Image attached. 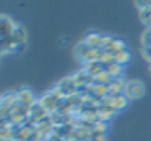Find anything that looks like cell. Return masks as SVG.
Returning <instances> with one entry per match:
<instances>
[{
    "instance_id": "1",
    "label": "cell",
    "mask_w": 151,
    "mask_h": 141,
    "mask_svg": "<svg viewBox=\"0 0 151 141\" xmlns=\"http://www.w3.org/2000/svg\"><path fill=\"white\" fill-rule=\"evenodd\" d=\"M64 100V97L58 92V89L56 88H53V89H50V91H47L43 97H40L39 98V101L42 103V106L47 110V113L49 114H53V113H56L58 111V108H59V106H61V101Z\"/></svg>"
},
{
    "instance_id": "2",
    "label": "cell",
    "mask_w": 151,
    "mask_h": 141,
    "mask_svg": "<svg viewBox=\"0 0 151 141\" xmlns=\"http://www.w3.org/2000/svg\"><path fill=\"white\" fill-rule=\"evenodd\" d=\"M123 94L129 100H139V98H142L145 95V85L141 80H138V79L127 80L126 86L123 89Z\"/></svg>"
},
{
    "instance_id": "3",
    "label": "cell",
    "mask_w": 151,
    "mask_h": 141,
    "mask_svg": "<svg viewBox=\"0 0 151 141\" xmlns=\"http://www.w3.org/2000/svg\"><path fill=\"white\" fill-rule=\"evenodd\" d=\"M104 101H105L108 106H111L116 111H122V110H124V108L127 107V104H129L130 100H129L123 92H116V94L108 95Z\"/></svg>"
},
{
    "instance_id": "4",
    "label": "cell",
    "mask_w": 151,
    "mask_h": 141,
    "mask_svg": "<svg viewBox=\"0 0 151 141\" xmlns=\"http://www.w3.org/2000/svg\"><path fill=\"white\" fill-rule=\"evenodd\" d=\"M49 116V113H47V110L42 106V103L37 100L34 104H31L30 106V114H28V122L30 123H33L34 126H36V123H39L40 120H43L45 117H47Z\"/></svg>"
},
{
    "instance_id": "5",
    "label": "cell",
    "mask_w": 151,
    "mask_h": 141,
    "mask_svg": "<svg viewBox=\"0 0 151 141\" xmlns=\"http://www.w3.org/2000/svg\"><path fill=\"white\" fill-rule=\"evenodd\" d=\"M18 103V97L17 92H6L2 97V101H0V114H2V119H5L9 111L14 108V106Z\"/></svg>"
},
{
    "instance_id": "6",
    "label": "cell",
    "mask_w": 151,
    "mask_h": 141,
    "mask_svg": "<svg viewBox=\"0 0 151 141\" xmlns=\"http://www.w3.org/2000/svg\"><path fill=\"white\" fill-rule=\"evenodd\" d=\"M85 70L92 76V77H98L101 73L105 72V62L101 61V59H95V61H91L88 64H85Z\"/></svg>"
},
{
    "instance_id": "7",
    "label": "cell",
    "mask_w": 151,
    "mask_h": 141,
    "mask_svg": "<svg viewBox=\"0 0 151 141\" xmlns=\"http://www.w3.org/2000/svg\"><path fill=\"white\" fill-rule=\"evenodd\" d=\"M17 97H18V101L19 103L27 104V106H31V104H34L37 101L36 97H34V94H33V91L30 88H21V89H18L17 91Z\"/></svg>"
},
{
    "instance_id": "8",
    "label": "cell",
    "mask_w": 151,
    "mask_h": 141,
    "mask_svg": "<svg viewBox=\"0 0 151 141\" xmlns=\"http://www.w3.org/2000/svg\"><path fill=\"white\" fill-rule=\"evenodd\" d=\"M116 113H117V111H116L111 106H108L105 101L101 103L99 107H98V119L102 120V122H107V120L113 119V117L116 116Z\"/></svg>"
},
{
    "instance_id": "9",
    "label": "cell",
    "mask_w": 151,
    "mask_h": 141,
    "mask_svg": "<svg viewBox=\"0 0 151 141\" xmlns=\"http://www.w3.org/2000/svg\"><path fill=\"white\" fill-rule=\"evenodd\" d=\"M12 40L17 46V49H22L27 43V31L24 30V27L21 25H17L15 31H14V36H12Z\"/></svg>"
},
{
    "instance_id": "10",
    "label": "cell",
    "mask_w": 151,
    "mask_h": 141,
    "mask_svg": "<svg viewBox=\"0 0 151 141\" xmlns=\"http://www.w3.org/2000/svg\"><path fill=\"white\" fill-rule=\"evenodd\" d=\"M124 48V43L116 37H110V36H104V46L102 49L104 51H111V52H116L119 49H123Z\"/></svg>"
},
{
    "instance_id": "11",
    "label": "cell",
    "mask_w": 151,
    "mask_h": 141,
    "mask_svg": "<svg viewBox=\"0 0 151 141\" xmlns=\"http://www.w3.org/2000/svg\"><path fill=\"white\" fill-rule=\"evenodd\" d=\"M85 42L93 49H102L104 46V36L99 33H89L85 37Z\"/></svg>"
},
{
    "instance_id": "12",
    "label": "cell",
    "mask_w": 151,
    "mask_h": 141,
    "mask_svg": "<svg viewBox=\"0 0 151 141\" xmlns=\"http://www.w3.org/2000/svg\"><path fill=\"white\" fill-rule=\"evenodd\" d=\"M105 73L111 77V79H116V77H122V65L116 61H111V62H105Z\"/></svg>"
},
{
    "instance_id": "13",
    "label": "cell",
    "mask_w": 151,
    "mask_h": 141,
    "mask_svg": "<svg viewBox=\"0 0 151 141\" xmlns=\"http://www.w3.org/2000/svg\"><path fill=\"white\" fill-rule=\"evenodd\" d=\"M129 59H130V54H129V51H127L126 48L119 49V51H116V52H114V61H116V62H119L120 65L126 64Z\"/></svg>"
},
{
    "instance_id": "14",
    "label": "cell",
    "mask_w": 151,
    "mask_h": 141,
    "mask_svg": "<svg viewBox=\"0 0 151 141\" xmlns=\"http://www.w3.org/2000/svg\"><path fill=\"white\" fill-rule=\"evenodd\" d=\"M139 21L144 25L151 27V8H147V9L139 11Z\"/></svg>"
},
{
    "instance_id": "15",
    "label": "cell",
    "mask_w": 151,
    "mask_h": 141,
    "mask_svg": "<svg viewBox=\"0 0 151 141\" xmlns=\"http://www.w3.org/2000/svg\"><path fill=\"white\" fill-rule=\"evenodd\" d=\"M141 46L151 48V27H145V30L141 34Z\"/></svg>"
},
{
    "instance_id": "16",
    "label": "cell",
    "mask_w": 151,
    "mask_h": 141,
    "mask_svg": "<svg viewBox=\"0 0 151 141\" xmlns=\"http://www.w3.org/2000/svg\"><path fill=\"white\" fill-rule=\"evenodd\" d=\"M88 141H107L105 131H95V129H92L91 134H89V140Z\"/></svg>"
},
{
    "instance_id": "17",
    "label": "cell",
    "mask_w": 151,
    "mask_h": 141,
    "mask_svg": "<svg viewBox=\"0 0 151 141\" xmlns=\"http://www.w3.org/2000/svg\"><path fill=\"white\" fill-rule=\"evenodd\" d=\"M133 5L136 9L142 11V9L151 8V0H133Z\"/></svg>"
},
{
    "instance_id": "18",
    "label": "cell",
    "mask_w": 151,
    "mask_h": 141,
    "mask_svg": "<svg viewBox=\"0 0 151 141\" xmlns=\"http://www.w3.org/2000/svg\"><path fill=\"white\" fill-rule=\"evenodd\" d=\"M43 141H67L65 138H62L59 134H56L55 131L53 132H50V134H47L46 137H45V140Z\"/></svg>"
},
{
    "instance_id": "19",
    "label": "cell",
    "mask_w": 151,
    "mask_h": 141,
    "mask_svg": "<svg viewBox=\"0 0 151 141\" xmlns=\"http://www.w3.org/2000/svg\"><path fill=\"white\" fill-rule=\"evenodd\" d=\"M141 54L142 56L151 64V48H147V46H141Z\"/></svg>"
},
{
    "instance_id": "20",
    "label": "cell",
    "mask_w": 151,
    "mask_h": 141,
    "mask_svg": "<svg viewBox=\"0 0 151 141\" xmlns=\"http://www.w3.org/2000/svg\"><path fill=\"white\" fill-rule=\"evenodd\" d=\"M43 140H45V137H43L39 131H36V129H34V132L30 135V138H28L27 141H43Z\"/></svg>"
},
{
    "instance_id": "21",
    "label": "cell",
    "mask_w": 151,
    "mask_h": 141,
    "mask_svg": "<svg viewBox=\"0 0 151 141\" xmlns=\"http://www.w3.org/2000/svg\"><path fill=\"white\" fill-rule=\"evenodd\" d=\"M12 141H27V140H22V138H14Z\"/></svg>"
},
{
    "instance_id": "22",
    "label": "cell",
    "mask_w": 151,
    "mask_h": 141,
    "mask_svg": "<svg viewBox=\"0 0 151 141\" xmlns=\"http://www.w3.org/2000/svg\"><path fill=\"white\" fill-rule=\"evenodd\" d=\"M150 76H151V64H150Z\"/></svg>"
}]
</instances>
